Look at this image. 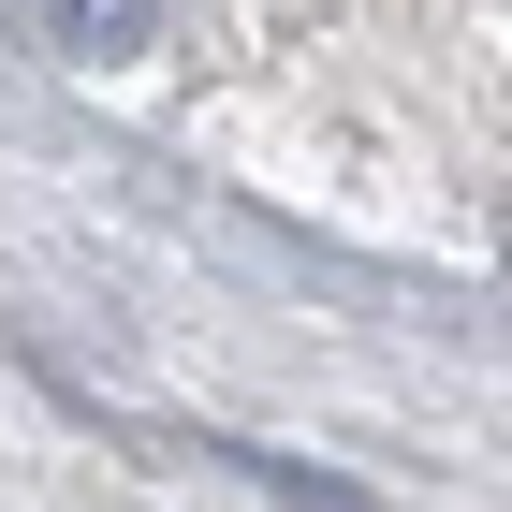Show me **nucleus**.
<instances>
[{"label": "nucleus", "instance_id": "nucleus-1", "mask_svg": "<svg viewBox=\"0 0 512 512\" xmlns=\"http://www.w3.org/2000/svg\"><path fill=\"white\" fill-rule=\"evenodd\" d=\"M44 30L74 44V59H132L147 44V0H44Z\"/></svg>", "mask_w": 512, "mask_h": 512}]
</instances>
